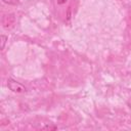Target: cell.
<instances>
[{
  "instance_id": "1",
  "label": "cell",
  "mask_w": 131,
  "mask_h": 131,
  "mask_svg": "<svg viewBox=\"0 0 131 131\" xmlns=\"http://www.w3.org/2000/svg\"><path fill=\"white\" fill-rule=\"evenodd\" d=\"M7 87L15 93H25L27 92V88L25 87V85H23L20 82H17L16 80L9 78L7 80Z\"/></svg>"
},
{
  "instance_id": "2",
  "label": "cell",
  "mask_w": 131,
  "mask_h": 131,
  "mask_svg": "<svg viewBox=\"0 0 131 131\" xmlns=\"http://www.w3.org/2000/svg\"><path fill=\"white\" fill-rule=\"evenodd\" d=\"M15 24V17H14V14H7L3 17L2 19V25H3V28L8 30V29H11Z\"/></svg>"
},
{
  "instance_id": "3",
  "label": "cell",
  "mask_w": 131,
  "mask_h": 131,
  "mask_svg": "<svg viewBox=\"0 0 131 131\" xmlns=\"http://www.w3.org/2000/svg\"><path fill=\"white\" fill-rule=\"evenodd\" d=\"M3 3L8 4V5H17L19 3V0H2Z\"/></svg>"
},
{
  "instance_id": "4",
  "label": "cell",
  "mask_w": 131,
  "mask_h": 131,
  "mask_svg": "<svg viewBox=\"0 0 131 131\" xmlns=\"http://www.w3.org/2000/svg\"><path fill=\"white\" fill-rule=\"evenodd\" d=\"M0 39H1V49H4V46H5V43L7 41V37L5 35H1L0 36Z\"/></svg>"
},
{
  "instance_id": "5",
  "label": "cell",
  "mask_w": 131,
  "mask_h": 131,
  "mask_svg": "<svg viewBox=\"0 0 131 131\" xmlns=\"http://www.w3.org/2000/svg\"><path fill=\"white\" fill-rule=\"evenodd\" d=\"M42 129H44V130H55V129H57V127H56V126H54V125H52V126L47 125V126L42 127Z\"/></svg>"
},
{
  "instance_id": "6",
  "label": "cell",
  "mask_w": 131,
  "mask_h": 131,
  "mask_svg": "<svg viewBox=\"0 0 131 131\" xmlns=\"http://www.w3.org/2000/svg\"><path fill=\"white\" fill-rule=\"evenodd\" d=\"M68 2V0H57V4L58 5H63Z\"/></svg>"
},
{
  "instance_id": "7",
  "label": "cell",
  "mask_w": 131,
  "mask_h": 131,
  "mask_svg": "<svg viewBox=\"0 0 131 131\" xmlns=\"http://www.w3.org/2000/svg\"><path fill=\"white\" fill-rule=\"evenodd\" d=\"M127 105H128V106L131 108V97H130V98L127 100Z\"/></svg>"
}]
</instances>
